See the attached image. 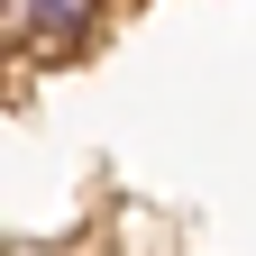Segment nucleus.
<instances>
[{"label":"nucleus","instance_id":"1","mask_svg":"<svg viewBox=\"0 0 256 256\" xmlns=\"http://www.w3.org/2000/svg\"><path fill=\"white\" fill-rule=\"evenodd\" d=\"M119 0H0V46L18 55H82Z\"/></svg>","mask_w":256,"mask_h":256}]
</instances>
